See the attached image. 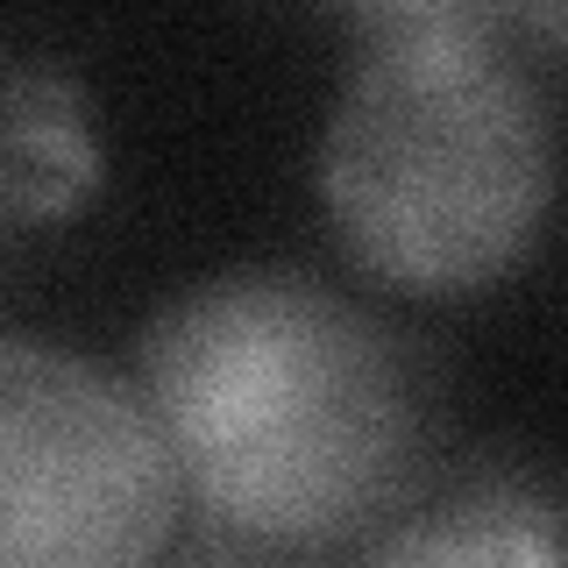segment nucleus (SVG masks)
<instances>
[{
    "instance_id": "1",
    "label": "nucleus",
    "mask_w": 568,
    "mask_h": 568,
    "mask_svg": "<svg viewBox=\"0 0 568 568\" xmlns=\"http://www.w3.org/2000/svg\"><path fill=\"white\" fill-rule=\"evenodd\" d=\"M142 413L171 484L256 547H327L390 505L419 440L405 355L313 277L200 284L142 342Z\"/></svg>"
},
{
    "instance_id": "2",
    "label": "nucleus",
    "mask_w": 568,
    "mask_h": 568,
    "mask_svg": "<svg viewBox=\"0 0 568 568\" xmlns=\"http://www.w3.org/2000/svg\"><path fill=\"white\" fill-rule=\"evenodd\" d=\"M363 64L320 142L334 227L405 292H476L526 256L555 192L547 100L497 14L398 0L363 14Z\"/></svg>"
},
{
    "instance_id": "3",
    "label": "nucleus",
    "mask_w": 568,
    "mask_h": 568,
    "mask_svg": "<svg viewBox=\"0 0 568 568\" xmlns=\"http://www.w3.org/2000/svg\"><path fill=\"white\" fill-rule=\"evenodd\" d=\"M178 484L129 384L0 334V568H156Z\"/></svg>"
},
{
    "instance_id": "4",
    "label": "nucleus",
    "mask_w": 568,
    "mask_h": 568,
    "mask_svg": "<svg viewBox=\"0 0 568 568\" xmlns=\"http://www.w3.org/2000/svg\"><path fill=\"white\" fill-rule=\"evenodd\" d=\"M369 568H561V526L547 497L497 484L398 526Z\"/></svg>"
},
{
    "instance_id": "5",
    "label": "nucleus",
    "mask_w": 568,
    "mask_h": 568,
    "mask_svg": "<svg viewBox=\"0 0 568 568\" xmlns=\"http://www.w3.org/2000/svg\"><path fill=\"white\" fill-rule=\"evenodd\" d=\"M100 156L85 135L79 93L58 71H29L8 85V206L14 213H64L93 185Z\"/></svg>"
}]
</instances>
